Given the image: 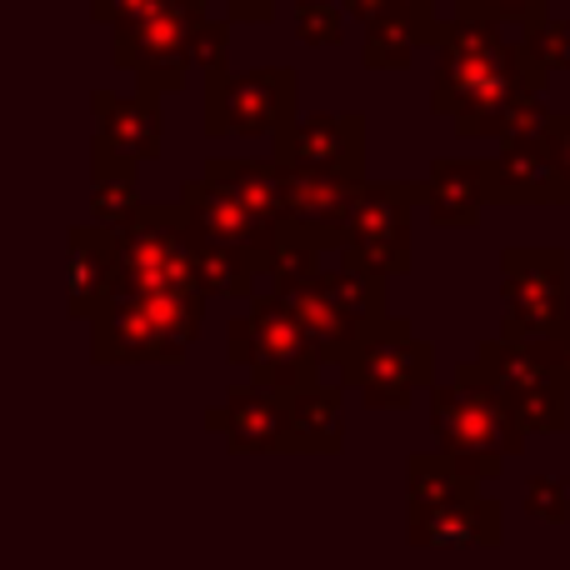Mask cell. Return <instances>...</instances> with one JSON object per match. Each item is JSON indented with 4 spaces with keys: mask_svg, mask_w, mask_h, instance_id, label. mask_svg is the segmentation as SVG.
Returning a JSON list of instances; mask_svg holds the SVG:
<instances>
[{
    "mask_svg": "<svg viewBox=\"0 0 570 570\" xmlns=\"http://www.w3.org/2000/svg\"><path fill=\"white\" fill-rule=\"evenodd\" d=\"M295 36L305 46H341L345 40V10L331 0H295Z\"/></svg>",
    "mask_w": 570,
    "mask_h": 570,
    "instance_id": "4dcf8cb0",
    "label": "cell"
},
{
    "mask_svg": "<svg viewBox=\"0 0 570 570\" xmlns=\"http://www.w3.org/2000/svg\"><path fill=\"white\" fill-rule=\"evenodd\" d=\"M220 6H226L230 20H246V26H271L281 0H220Z\"/></svg>",
    "mask_w": 570,
    "mask_h": 570,
    "instance_id": "e575fe53",
    "label": "cell"
},
{
    "mask_svg": "<svg viewBox=\"0 0 570 570\" xmlns=\"http://www.w3.org/2000/svg\"><path fill=\"white\" fill-rule=\"evenodd\" d=\"M271 156L291 170H341V176L365 180V120L361 116H295L281 126Z\"/></svg>",
    "mask_w": 570,
    "mask_h": 570,
    "instance_id": "4fadbf2b",
    "label": "cell"
},
{
    "mask_svg": "<svg viewBox=\"0 0 570 570\" xmlns=\"http://www.w3.org/2000/svg\"><path fill=\"white\" fill-rule=\"evenodd\" d=\"M435 80L431 110L455 120V136H495V120L521 90H546V70L525 56L515 36H505L481 0H455V16L445 20L435 40Z\"/></svg>",
    "mask_w": 570,
    "mask_h": 570,
    "instance_id": "6da1fadb",
    "label": "cell"
},
{
    "mask_svg": "<svg viewBox=\"0 0 570 570\" xmlns=\"http://www.w3.org/2000/svg\"><path fill=\"white\" fill-rule=\"evenodd\" d=\"M186 60L200 76H220L230 70V20H216L210 10H196L190 16V36H186Z\"/></svg>",
    "mask_w": 570,
    "mask_h": 570,
    "instance_id": "83f0119b",
    "label": "cell"
},
{
    "mask_svg": "<svg viewBox=\"0 0 570 570\" xmlns=\"http://www.w3.org/2000/svg\"><path fill=\"white\" fill-rule=\"evenodd\" d=\"M190 281L196 291L206 295H220V301H250L261 285V271L246 250L236 246H220V240H206L190 230Z\"/></svg>",
    "mask_w": 570,
    "mask_h": 570,
    "instance_id": "484cf974",
    "label": "cell"
},
{
    "mask_svg": "<svg viewBox=\"0 0 570 570\" xmlns=\"http://www.w3.org/2000/svg\"><path fill=\"white\" fill-rule=\"evenodd\" d=\"M570 321V256L561 246H511L501 256V335H556Z\"/></svg>",
    "mask_w": 570,
    "mask_h": 570,
    "instance_id": "52a82bcc",
    "label": "cell"
},
{
    "mask_svg": "<svg viewBox=\"0 0 570 570\" xmlns=\"http://www.w3.org/2000/svg\"><path fill=\"white\" fill-rule=\"evenodd\" d=\"M285 170V240H301V246H315L321 256H335L341 250V226H345V206H351L355 176H341V170Z\"/></svg>",
    "mask_w": 570,
    "mask_h": 570,
    "instance_id": "7c38bea8",
    "label": "cell"
},
{
    "mask_svg": "<svg viewBox=\"0 0 570 570\" xmlns=\"http://www.w3.org/2000/svg\"><path fill=\"white\" fill-rule=\"evenodd\" d=\"M405 535L411 546L425 551H495L505 541V505L495 495L471 491L451 505H435L425 515H405Z\"/></svg>",
    "mask_w": 570,
    "mask_h": 570,
    "instance_id": "2e32d148",
    "label": "cell"
},
{
    "mask_svg": "<svg viewBox=\"0 0 570 570\" xmlns=\"http://www.w3.org/2000/svg\"><path fill=\"white\" fill-rule=\"evenodd\" d=\"M176 206H180V216H186V226L196 230V236L220 240V246L246 250V256L256 261V271L266 276L271 256L281 250V230L261 226V220L250 216V210L240 206V200L230 196V190H220L216 180L196 176V180H186V186H180Z\"/></svg>",
    "mask_w": 570,
    "mask_h": 570,
    "instance_id": "5bb4252c",
    "label": "cell"
},
{
    "mask_svg": "<svg viewBox=\"0 0 570 570\" xmlns=\"http://www.w3.org/2000/svg\"><path fill=\"white\" fill-rule=\"evenodd\" d=\"M471 491H481V481H465L441 451H415L405 461V515H425L435 505H451Z\"/></svg>",
    "mask_w": 570,
    "mask_h": 570,
    "instance_id": "4316f807",
    "label": "cell"
},
{
    "mask_svg": "<svg viewBox=\"0 0 570 570\" xmlns=\"http://www.w3.org/2000/svg\"><path fill=\"white\" fill-rule=\"evenodd\" d=\"M546 150H551L556 170H561L566 190H570V110L566 116H551V130H546Z\"/></svg>",
    "mask_w": 570,
    "mask_h": 570,
    "instance_id": "836d02e7",
    "label": "cell"
},
{
    "mask_svg": "<svg viewBox=\"0 0 570 570\" xmlns=\"http://www.w3.org/2000/svg\"><path fill=\"white\" fill-rule=\"evenodd\" d=\"M206 180L240 200L261 226L281 230L285 226V170L281 160H206Z\"/></svg>",
    "mask_w": 570,
    "mask_h": 570,
    "instance_id": "cb8c5ba5",
    "label": "cell"
},
{
    "mask_svg": "<svg viewBox=\"0 0 570 570\" xmlns=\"http://www.w3.org/2000/svg\"><path fill=\"white\" fill-rule=\"evenodd\" d=\"M190 281V226L180 206H140V216L116 236V285L110 295Z\"/></svg>",
    "mask_w": 570,
    "mask_h": 570,
    "instance_id": "9c48e42d",
    "label": "cell"
},
{
    "mask_svg": "<svg viewBox=\"0 0 570 570\" xmlns=\"http://www.w3.org/2000/svg\"><path fill=\"white\" fill-rule=\"evenodd\" d=\"M160 6H166V0H90V20H100V26H110V30H126Z\"/></svg>",
    "mask_w": 570,
    "mask_h": 570,
    "instance_id": "d6a6232c",
    "label": "cell"
},
{
    "mask_svg": "<svg viewBox=\"0 0 570 570\" xmlns=\"http://www.w3.org/2000/svg\"><path fill=\"white\" fill-rule=\"evenodd\" d=\"M445 30V20L435 16V0H411V6L381 10V16L365 26V46L361 60L371 70H405L415 56V46H435Z\"/></svg>",
    "mask_w": 570,
    "mask_h": 570,
    "instance_id": "ffe728a7",
    "label": "cell"
},
{
    "mask_svg": "<svg viewBox=\"0 0 570 570\" xmlns=\"http://www.w3.org/2000/svg\"><path fill=\"white\" fill-rule=\"evenodd\" d=\"M90 361L96 365H176L186 351L166 341L150 311L136 295H110L96 315H90Z\"/></svg>",
    "mask_w": 570,
    "mask_h": 570,
    "instance_id": "9a60e30c",
    "label": "cell"
},
{
    "mask_svg": "<svg viewBox=\"0 0 570 570\" xmlns=\"http://www.w3.org/2000/svg\"><path fill=\"white\" fill-rule=\"evenodd\" d=\"M551 116L556 110L546 106L535 90H521V96L511 100V106L501 110V120H495V136L501 146H525V140H546V130H551Z\"/></svg>",
    "mask_w": 570,
    "mask_h": 570,
    "instance_id": "f1b7e54d",
    "label": "cell"
},
{
    "mask_svg": "<svg viewBox=\"0 0 570 570\" xmlns=\"http://www.w3.org/2000/svg\"><path fill=\"white\" fill-rule=\"evenodd\" d=\"M551 351H556V361H561V371H566V381H570V321L551 335Z\"/></svg>",
    "mask_w": 570,
    "mask_h": 570,
    "instance_id": "8d00e7d4",
    "label": "cell"
},
{
    "mask_svg": "<svg viewBox=\"0 0 570 570\" xmlns=\"http://www.w3.org/2000/svg\"><path fill=\"white\" fill-rule=\"evenodd\" d=\"M291 411V455H341L345 445V385L341 381H311L285 391Z\"/></svg>",
    "mask_w": 570,
    "mask_h": 570,
    "instance_id": "7402d4cb",
    "label": "cell"
},
{
    "mask_svg": "<svg viewBox=\"0 0 570 570\" xmlns=\"http://www.w3.org/2000/svg\"><path fill=\"white\" fill-rule=\"evenodd\" d=\"M335 381L361 395L365 411H405L421 391L435 385V345L421 341L405 321H381L331 361Z\"/></svg>",
    "mask_w": 570,
    "mask_h": 570,
    "instance_id": "277c9868",
    "label": "cell"
},
{
    "mask_svg": "<svg viewBox=\"0 0 570 570\" xmlns=\"http://www.w3.org/2000/svg\"><path fill=\"white\" fill-rule=\"evenodd\" d=\"M521 46H525V56L546 70V76L570 70V20H551V16H546L531 36H521Z\"/></svg>",
    "mask_w": 570,
    "mask_h": 570,
    "instance_id": "1f68e13d",
    "label": "cell"
},
{
    "mask_svg": "<svg viewBox=\"0 0 570 570\" xmlns=\"http://www.w3.org/2000/svg\"><path fill=\"white\" fill-rule=\"evenodd\" d=\"M421 206L441 230H471L481 226L485 196V160H435L421 180Z\"/></svg>",
    "mask_w": 570,
    "mask_h": 570,
    "instance_id": "44dd1931",
    "label": "cell"
},
{
    "mask_svg": "<svg viewBox=\"0 0 570 570\" xmlns=\"http://www.w3.org/2000/svg\"><path fill=\"white\" fill-rule=\"evenodd\" d=\"M116 285V236L100 226H70L66 230V315L90 321L110 301Z\"/></svg>",
    "mask_w": 570,
    "mask_h": 570,
    "instance_id": "d6986e66",
    "label": "cell"
},
{
    "mask_svg": "<svg viewBox=\"0 0 570 570\" xmlns=\"http://www.w3.org/2000/svg\"><path fill=\"white\" fill-rule=\"evenodd\" d=\"M90 110H96V140L110 146L116 156L146 160L160 156V140H166V120H160V100L136 90V96H116V90H96L90 96Z\"/></svg>",
    "mask_w": 570,
    "mask_h": 570,
    "instance_id": "ac0fdd59",
    "label": "cell"
},
{
    "mask_svg": "<svg viewBox=\"0 0 570 570\" xmlns=\"http://www.w3.org/2000/svg\"><path fill=\"white\" fill-rule=\"evenodd\" d=\"M491 391L511 405L525 435L570 431V381L551 351V335H491L471 355Z\"/></svg>",
    "mask_w": 570,
    "mask_h": 570,
    "instance_id": "3957f363",
    "label": "cell"
},
{
    "mask_svg": "<svg viewBox=\"0 0 570 570\" xmlns=\"http://www.w3.org/2000/svg\"><path fill=\"white\" fill-rule=\"evenodd\" d=\"M180 6H190V10H210L216 0H180Z\"/></svg>",
    "mask_w": 570,
    "mask_h": 570,
    "instance_id": "74e56055",
    "label": "cell"
},
{
    "mask_svg": "<svg viewBox=\"0 0 570 570\" xmlns=\"http://www.w3.org/2000/svg\"><path fill=\"white\" fill-rule=\"evenodd\" d=\"M136 170H140L136 160H126V156H116L110 146L90 140V226L120 236V230L140 216L146 200H140Z\"/></svg>",
    "mask_w": 570,
    "mask_h": 570,
    "instance_id": "603a6c76",
    "label": "cell"
},
{
    "mask_svg": "<svg viewBox=\"0 0 570 570\" xmlns=\"http://www.w3.org/2000/svg\"><path fill=\"white\" fill-rule=\"evenodd\" d=\"M485 196L495 206H570V190L556 170L546 140L501 146L485 160Z\"/></svg>",
    "mask_w": 570,
    "mask_h": 570,
    "instance_id": "e0dca14e",
    "label": "cell"
},
{
    "mask_svg": "<svg viewBox=\"0 0 570 570\" xmlns=\"http://www.w3.org/2000/svg\"><path fill=\"white\" fill-rule=\"evenodd\" d=\"M190 16L196 10L180 6V0H166L160 10H150L146 20L116 30V66L136 76V86L146 96H176L186 90L190 60H186V36H190Z\"/></svg>",
    "mask_w": 570,
    "mask_h": 570,
    "instance_id": "30bf717a",
    "label": "cell"
},
{
    "mask_svg": "<svg viewBox=\"0 0 570 570\" xmlns=\"http://www.w3.org/2000/svg\"><path fill=\"white\" fill-rule=\"evenodd\" d=\"M226 361L236 371H246L250 381L281 385V391L335 375L331 355L311 341V331L271 291H256L246 301V311L226 325Z\"/></svg>",
    "mask_w": 570,
    "mask_h": 570,
    "instance_id": "5b68a950",
    "label": "cell"
},
{
    "mask_svg": "<svg viewBox=\"0 0 570 570\" xmlns=\"http://www.w3.org/2000/svg\"><path fill=\"white\" fill-rule=\"evenodd\" d=\"M425 415H431V435L441 455L465 475V481H495L515 451L525 445L521 421L511 405L491 391L475 361H461L445 381L425 391Z\"/></svg>",
    "mask_w": 570,
    "mask_h": 570,
    "instance_id": "7a4b0ae2",
    "label": "cell"
},
{
    "mask_svg": "<svg viewBox=\"0 0 570 570\" xmlns=\"http://www.w3.org/2000/svg\"><path fill=\"white\" fill-rule=\"evenodd\" d=\"M341 10H345V16H355L361 26H371V20L381 16V10H391V0H345Z\"/></svg>",
    "mask_w": 570,
    "mask_h": 570,
    "instance_id": "d590c367",
    "label": "cell"
},
{
    "mask_svg": "<svg viewBox=\"0 0 570 570\" xmlns=\"http://www.w3.org/2000/svg\"><path fill=\"white\" fill-rule=\"evenodd\" d=\"M395 6H411V0H395Z\"/></svg>",
    "mask_w": 570,
    "mask_h": 570,
    "instance_id": "ab89813d",
    "label": "cell"
},
{
    "mask_svg": "<svg viewBox=\"0 0 570 570\" xmlns=\"http://www.w3.org/2000/svg\"><path fill=\"white\" fill-rule=\"evenodd\" d=\"M206 425L236 455H291V411L281 385L246 375L220 395L216 411H206Z\"/></svg>",
    "mask_w": 570,
    "mask_h": 570,
    "instance_id": "8fae6325",
    "label": "cell"
},
{
    "mask_svg": "<svg viewBox=\"0 0 570 570\" xmlns=\"http://www.w3.org/2000/svg\"><path fill=\"white\" fill-rule=\"evenodd\" d=\"M421 206V180H361L345 206L341 250L335 256L371 276L411 271V216Z\"/></svg>",
    "mask_w": 570,
    "mask_h": 570,
    "instance_id": "8992f818",
    "label": "cell"
},
{
    "mask_svg": "<svg viewBox=\"0 0 570 570\" xmlns=\"http://www.w3.org/2000/svg\"><path fill=\"white\" fill-rule=\"evenodd\" d=\"M301 80L291 66L220 70L206 80V136H276L301 110Z\"/></svg>",
    "mask_w": 570,
    "mask_h": 570,
    "instance_id": "ba28073f",
    "label": "cell"
},
{
    "mask_svg": "<svg viewBox=\"0 0 570 570\" xmlns=\"http://www.w3.org/2000/svg\"><path fill=\"white\" fill-rule=\"evenodd\" d=\"M315 285L321 295L335 305V315L345 321V331L361 341L365 331H375L381 321H391L385 311V276H371V271L351 266V261H335V266L315 271Z\"/></svg>",
    "mask_w": 570,
    "mask_h": 570,
    "instance_id": "d4e9b609",
    "label": "cell"
},
{
    "mask_svg": "<svg viewBox=\"0 0 570 570\" xmlns=\"http://www.w3.org/2000/svg\"><path fill=\"white\" fill-rule=\"evenodd\" d=\"M521 511L541 525H566L570 521V481L566 475H551V471L531 475L525 495H521Z\"/></svg>",
    "mask_w": 570,
    "mask_h": 570,
    "instance_id": "f546056e",
    "label": "cell"
},
{
    "mask_svg": "<svg viewBox=\"0 0 570 570\" xmlns=\"http://www.w3.org/2000/svg\"><path fill=\"white\" fill-rule=\"evenodd\" d=\"M525 6H551V0H525Z\"/></svg>",
    "mask_w": 570,
    "mask_h": 570,
    "instance_id": "f35d334b",
    "label": "cell"
}]
</instances>
